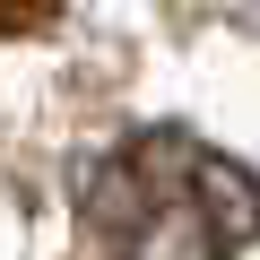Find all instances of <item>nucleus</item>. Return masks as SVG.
<instances>
[{"label":"nucleus","instance_id":"obj_1","mask_svg":"<svg viewBox=\"0 0 260 260\" xmlns=\"http://www.w3.org/2000/svg\"><path fill=\"white\" fill-rule=\"evenodd\" d=\"M78 208L113 260H234L260 234V182L191 130L121 139L87 174Z\"/></svg>","mask_w":260,"mask_h":260},{"label":"nucleus","instance_id":"obj_2","mask_svg":"<svg viewBox=\"0 0 260 260\" xmlns=\"http://www.w3.org/2000/svg\"><path fill=\"white\" fill-rule=\"evenodd\" d=\"M61 0H0V35H26V26H52Z\"/></svg>","mask_w":260,"mask_h":260}]
</instances>
